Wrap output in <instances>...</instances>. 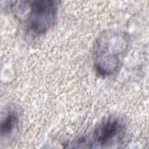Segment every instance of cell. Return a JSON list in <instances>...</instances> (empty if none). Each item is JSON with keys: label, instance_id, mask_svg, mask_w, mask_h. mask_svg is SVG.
Here are the masks:
<instances>
[{"label": "cell", "instance_id": "6da1fadb", "mask_svg": "<svg viewBox=\"0 0 149 149\" xmlns=\"http://www.w3.org/2000/svg\"><path fill=\"white\" fill-rule=\"evenodd\" d=\"M125 34L107 31L100 36L94 48V67L102 76L113 74L119 68L127 47Z\"/></svg>", "mask_w": 149, "mask_h": 149}, {"label": "cell", "instance_id": "3957f363", "mask_svg": "<svg viewBox=\"0 0 149 149\" xmlns=\"http://www.w3.org/2000/svg\"><path fill=\"white\" fill-rule=\"evenodd\" d=\"M125 125L121 119L111 116L104 119L94 129L93 133V143L101 147L114 144L122 139Z\"/></svg>", "mask_w": 149, "mask_h": 149}, {"label": "cell", "instance_id": "277c9868", "mask_svg": "<svg viewBox=\"0 0 149 149\" xmlns=\"http://www.w3.org/2000/svg\"><path fill=\"white\" fill-rule=\"evenodd\" d=\"M19 117L15 111H9L5 116L1 123V136L10 134L17 125Z\"/></svg>", "mask_w": 149, "mask_h": 149}, {"label": "cell", "instance_id": "7a4b0ae2", "mask_svg": "<svg viewBox=\"0 0 149 149\" xmlns=\"http://www.w3.org/2000/svg\"><path fill=\"white\" fill-rule=\"evenodd\" d=\"M58 1L51 0L17 2L12 5L16 14L23 16L28 30L34 35L48 31L55 24L58 10Z\"/></svg>", "mask_w": 149, "mask_h": 149}]
</instances>
